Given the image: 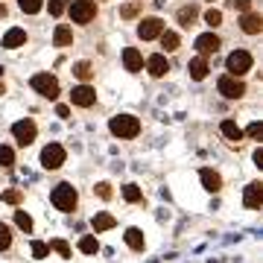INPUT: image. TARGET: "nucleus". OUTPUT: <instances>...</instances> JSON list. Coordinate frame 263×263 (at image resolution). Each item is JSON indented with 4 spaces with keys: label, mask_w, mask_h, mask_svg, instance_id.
Here are the masks:
<instances>
[{
    "label": "nucleus",
    "mask_w": 263,
    "mask_h": 263,
    "mask_svg": "<svg viewBox=\"0 0 263 263\" xmlns=\"http://www.w3.org/2000/svg\"><path fill=\"white\" fill-rule=\"evenodd\" d=\"M50 202H53L59 211L70 214V211L76 208V202H79V196H76V187H70V184H59V187L50 193Z\"/></svg>",
    "instance_id": "nucleus-1"
},
{
    "label": "nucleus",
    "mask_w": 263,
    "mask_h": 263,
    "mask_svg": "<svg viewBox=\"0 0 263 263\" xmlns=\"http://www.w3.org/2000/svg\"><path fill=\"white\" fill-rule=\"evenodd\" d=\"M141 132V120L132 117V114H120V117H111V135L117 138H138Z\"/></svg>",
    "instance_id": "nucleus-2"
},
{
    "label": "nucleus",
    "mask_w": 263,
    "mask_h": 263,
    "mask_svg": "<svg viewBox=\"0 0 263 263\" xmlns=\"http://www.w3.org/2000/svg\"><path fill=\"white\" fill-rule=\"evenodd\" d=\"M226 67H228V76H246L252 70V53H246V50H234L231 56L226 59Z\"/></svg>",
    "instance_id": "nucleus-3"
},
{
    "label": "nucleus",
    "mask_w": 263,
    "mask_h": 263,
    "mask_svg": "<svg viewBox=\"0 0 263 263\" xmlns=\"http://www.w3.org/2000/svg\"><path fill=\"white\" fill-rule=\"evenodd\" d=\"M32 88L41 97H47V100H56L59 97V79L53 73H35L32 76Z\"/></svg>",
    "instance_id": "nucleus-4"
},
{
    "label": "nucleus",
    "mask_w": 263,
    "mask_h": 263,
    "mask_svg": "<svg viewBox=\"0 0 263 263\" xmlns=\"http://www.w3.org/2000/svg\"><path fill=\"white\" fill-rule=\"evenodd\" d=\"M70 18H73V24H91L97 18V3L94 0H73Z\"/></svg>",
    "instance_id": "nucleus-5"
},
{
    "label": "nucleus",
    "mask_w": 263,
    "mask_h": 263,
    "mask_svg": "<svg viewBox=\"0 0 263 263\" xmlns=\"http://www.w3.org/2000/svg\"><path fill=\"white\" fill-rule=\"evenodd\" d=\"M65 164V146H59V143H50L41 149V167L44 170H59Z\"/></svg>",
    "instance_id": "nucleus-6"
},
{
    "label": "nucleus",
    "mask_w": 263,
    "mask_h": 263,
    "mask_svg": "<svg viewBox=\"0 0 263 263\" xmlns=\"http://www.w3.org/2000/svg\"><path fill=\"white\" fill-rule=\"evenodd\" d=\"M216 88H219V94L226 97V100H240V97L246 94V85L237 79V76H222L219 82H216Z\"/></svg>",
    "instance_id": "nucleus-7"
},
{
    "label": "nucleus",
    "mask_w": 263,
    "mask_h": 263,
    "mask_svg": "<svg viewBox=\"0 0 263 263\" xmlns=\"http://www.w3.org/2000/svg\"><path fill=\"white\" fill-rule=\"evenodd\" d=\"M12 135H15V141H18L21 146H29V143L35 141L38 129H35V123L32 120H18L15 126H12Z\"/></svg>",
    "instance_id": "nucleus-8"
},
{
    "label": "nucleus",
    "mask_w": 263,
    "mask_h": 263,
    "mask_svg": "<svg viewBox=\"0 0 263 263\" xmlns=\"http://www.w3.org/2000/svg\"><path fill=\"white\" fill-rule=\"evenodd\" d=\"M161 32H164V21L161 18H143L141 27H138V35H141L143 41H152V38H158Z\"/></svg>",
    "instance_id": "nucleus-9"
},
{
    "label": "nucleus",
    "mask_w": 263,
    "mask_h": 263,
    "mask_svg": "<svg viewBox=\"0 0 263 263\" xmlns=\"http://www.w3.org/2000/svg\"><path fill=\"white\" fill-rule=\"evenodd\" d=\"M70 103L79 105V108H88V105L97 103V91L88 88V85H79V88H73V94H70Z\"/></svg>",
    "instance_id": "nucleus-10"
},
{
    "label": "nucleus",
    "mask_w": 263,
    "mask_h": 263,
    "mask_svg": "<svg viewBox=\"0 0 263 263\" xmlns=\"http://www.w3.org/2000/svg\"><path fill=\"white\" fill-rule=\"evenodd\" d=\"M243 202H246V208H252V211H260V205H263V184H260V181H252V184L246 187Z\"/></svg>",
    "instance_id": "nucleus-11"
},
{
    "label": "nucleus",
    "mask_w": 263,
    "mask_h": 263,
    "mask_svg": "<svg viewBox=\"0 0 263 263\" xmlns=\"http://www.w3.org/2000/svg\"><path fill=\"white\" fill-rule=\"evenodd\" d=\"M196 50L202 53V56H211V53H216V50H219V35H214V32L199 35V38H196Z\"/></svg>",
    "instance_id": "nucleus-12"
},
{
    "label": "nucleus",
    "mask_w": 263,
    "mask_h": 263,
    "mask_svg": "<svg viewBox=\"0 0 263 263\" xmlns=\"http://www.w3.org/2000/svg\"><path fill=\"white\" fill-rule=\"evenodd\" d=\"M146 70H149L152 76H167V70H170V62H167V56H161V53H155V56H149L146 59Z\"/></svg>",
    "instance_id": "nucleus-13"
},
{
    "label": "nucleus",
    "mask_w": 263,
    "mask_h": 263,
    "mask_svg": "<svg viewBox=\"0 0 263 263\" xmlns=\"http://www.w3.org/2000/svg\"><path fill=\"white\" fill-rule=\"evenodd\" d=\"M240 29H243L246 35H257V32L263 29L260 15H254V12H246L243 18H240Z\"/></svg>",
    "instance_id": "nucleus-14"
},
{
    "label": "nucleus",
    "mask_w": 263,
    "mask_h": 263,
    "mask_svg": "<svg viewBox=\"0 0 263 263\" xmlns=\"http://www.w3.org/2000/svg\"><path fill=\"white\" fill-rule=\"evenodd\" d=\"M123 65H126L129 73H138V70L143 67V56L135 47H126V50H123Z\"/></svg>",
    "instance_id": "nucleus-15"
},
{
    "label": "nucleus",
    "mask_w": 263,
    "mask_h": 263,
    "mask_svg": "<svg viewBox=\"0 0 263 263\" xmlns=\"http://www.w3.org/2000/svg\"><path fill=\"white\" fill-rule=\"evenodd\" d=\"M24 41H27V32H24V29H21V27L9 29L6 35L0 38V44H3V47H6V50H15V47H21Z\"/></svg>",
    "instance_id": "nucleus-16"
},
{
    "label": "nucleus",
    "mask_w": 263,
    "mask_h": 263,
    "mask_svg": "<svg viewBox=\"0 0 263 263\" xmlns=\"http://www.w3.org/2000/svg\"><path fill=\"white\" fill-rule=\"evenodd\" d=\"M199 176H202V184H205V190H211V193H219V190H222V176H219V173H214V170L205 167Z\"/></svg>",
    "instance_id": "nucleus-17"
},
{
    "label": "nucleus",
    "mask_w": 263,
    "mask_h": 263,
    "mask_svg": "<svg viewBox=\"0 0 263 263\" xmlns=\"http://www.w3.org/2000/svg\"><path fill=\"white\" fill-rule=\"evenodd\" d=\"M70 41H73V29L65 27V24L56 27V32H53V44H56V47H67Z\"/></svg>",
    "instance_id": "nucleus-18"
},
{
    "label": "nucleus",
    "mask_w": 263,
    "mask_h": 263,
    "mask_svg": "<svg viewBox=\"0 0 263 263\" xmlns=\"http://www.w3.org/2000/svg\"><path fill=\"white\" fill-rule=\"evenodd\" d=\"M208 70H211V67H208L205 56H199V59H193V62H190V76H193L196 82H202V79H205Z\"/></svg>",
    "instance_id": "nucleus-19"
},
{
    "label": "nucleus",
    "mask_w": 263,
    "mask_h": 263,
    "mask_svg": "<svg viewBox=\"0 0 263 263\" xmlns=\"http://www.w3.org/2000/svg\"><path fill=\"white\" fill-rule=\"evenodd\" d=\"M91 226H94V231L100 234V231H108V228L117 226V219H114L111 214H97L94 219H91Z\"/></svg>",
    "instance_id": "nucleus-20"
},
{
    "label": "nucleus",
    "mask_w": 263,
    "mask_h": 263,
    "mask_svg": "<svg viewBox=\"0 0 263 263\" xmlns=\"http://www.w3.org/2000/svg\"><path fill=\"white\" fill-rule=\"evenodd\" d=\"M219 129H222V135H226L228 141H243V129H240V126H237L234 120H222V126H219Z\"/></svg>",
    "instance_id": "nucleus-21"
},
{
    "label": "nucleus",
    "mask_w": 263,
    "mask_h": 263,
    "mask_svg": "<svg viewBox=\"0 0 263 263\" xmlns=\"http://www.w3.org/2000/svg\"><path fill=\"white\" fill-rule=\"evenodd\" d=\"M126 243H129V249L141 252L143 243H146V240H143V231H141V228H129V231H126Z\"/></svg>",
    "instance_id": "nucleus-22"
},
{
    "label": "nucleus",
    "mask_w": 263,
    "mask_h": 263,
    "mask_svg": "<svg viewBox=\"0 0 263 263\" xmlns=\"http://www.w3.org/2000/svg\"><path fill=\"white\" fill-rule=\"evenodd\" d=\"M161 47L167 50V53H173V50H179V35L176 32H161Z\"/></svg>",
    "instance_id": "nucleus-23"
},
{
    "label": "nucleus",
    "mask_w": 263,
    "mask_h": 263,
    "mask_svg": "<svg viewBox=\"0 0 263 263\" xmlns=\"http://www.w3.org/2000/svg\"><path fill=\"white\" fill-rule=\"evenodd\" d=\"M196 15H199L196 6H184V9H179V24L181 27H190V24L196 21Z\"/></svg>",
    "instance_id": "nucleus-24"
},
{
    "label": "nucleus",
    "mask_w": 263,
    "mask_h": 263,
    "mask_svg": "<svg viewBox=\"0 0 263 263\" xmlns=\"http://www.w3.org/2000/svg\"><path fill=\"white\" fill-rule=\"evenodd\" d=\"M15 222H18V228L21 231H32V216L27 214V211H15Z\"/></svg>",
    "instance_id": "nucleus-25"
},
{
    "label": "nucleus",
    "mask_w": 263,
    "mask_h": 263,
    "mask_svg": "<svg viewBox=\"0 0 263 263\" xmlns=\"http://www.w3.org/2000/svg\"><path fill=\"white\" fill-rule=\"evenodd\" d=\"M79 252H85V254H97V252H100V243H97L94 237H82V240H79Z\"/></svg>",
    "instance_id": "nucleus-26"
},
{
    "label": "nucleus",
    "mask_w": 263,
    "mask_h": 263,
    "mask_svg": "<svg viewBox=\"0 0 263 263\" xmlns=\"http://www.w3.org/2000/svg\"><path fill=\"white\" fill-rule=\"evenodd\" d=\"M21 12H27V15H35L41 6H44V0H18Z\"/></svg>",
    "instance_id": "nucleus-27"
},
{
    "label": "nucleus",
    "mask_w": 263,
    "mask_h": 263,
    "mask_svg": "<svg viewBox=\"0 0 263 263\" xmlns=\"http://www.w3.org/2000/svg\"><path fill=\"white\" fill-rule=\"evenodd\" d=\"M9 246H12V231L6 222H0V252H6Z\"/></svg>",
    "instance_id": "nucleus-28"
},
{
    "label": "nucleus",
    "mask_w": 263,
    "mask_h": 263,
    "mask_svg": "<svg viewBox=\"0 0 263 263\" xmlns=\"http://www.w3.org/2000/svg\"><path fill=\"white\" fill-rule=\"evenodd\" d=\"M73 73L85 82V79H91V73H94V70H91V65H88V62H76V65H73Z\"/></svg>",
    "instance_id": "nucleus-29"
},
{
    "label": "nucleus",
    "mask_w": 263,
    "mask_h": 263,
    "mask_svg": "<svg viewBox=\"0 0 263 263\" xmlns=\"http://www.w3.org/2000/svg\"><path fill=\"white\" fill-rule=\"evenodd\" d=\"M123 196H126V202H141V187L138 184H126L123 187Z\"/></svg>",
    "instance_id": "nucleus-30"
},
{
    "label": "nucleus",
    "mask_w": 263,
    "mask_h": 263,
    "mask_svg": "<svg viewBox=\"0 0 263 263\" xmlns=\"http://www.w3.org/2000/svg\"><path fill=\"white\" fill-rule=\"evenodd\" d=\"M50 249H53V252H59L62 257H70V254H73V252H70V246H67L65 240H50Z\"/></svg>",
    "instance_id": "nucleus-31"
},
{
    "label": "nucleus",
    "mask_w": 263,
    "mask_h": 263,
    "mask_svg": "<svg viewBox=\"0 0 263 263\" xmlns=\"http://www.w3.org/2000/svg\"><path fill=\"white\" fill-rule=\"evenodd\" d=\"M0 164H3V167H12V164H15V152H12L9 146H3V143H0Z\"/></svg>",
    "instance_id": "nucleus-32"
},
{
    "label": "nucleus",
    "mask_w": 263,
    "mask_h": 263,
    "mask_svg": "<svg viewBox=\"0 0 263 263\" xmlns=\"http://www.w3.org/2000/svg\"><path fill=\"white\" fill-rule=\"evenodd\" d=\"M205 24H211V27H219V24H222V12H219V9H208V12H205Z\"/></svg>",
    "instance_id": "nucleus-33"
},
{
    "label": "nucleus",
    "mask_w": 263,
    "mask_h": 263,
    "mask_svg": "<svg viewBox=\"0 0 263 263\" xmlns=\"http://www.w3.org/2000/svg\"><path fill=\"white\" fill-rule=\"evenodd\" d=\"M32 254H35L38 260H44V257L50 254V246H47V243H41V240H35V243H32Z\"/></svg>",
    "instance_id": "nucleus-34"
},
{
    "label": "nucleus",
    "mask_w": 263,
    "mask_h": 263,
    "mask_svg": "<svg viewBox=\"0 0 263 263\" xmlns=\"http://www.w3.org/2000/svg\"><path fill=\"white\" fill-rule=\"evenodd\" d=\"M67 6H70L67 0H50V15H53V18H59V15L67 9Z\"/></svg>",
    "instance_id": "nucleus-35"
},
{
    "label": "nucleus",
    "mask_w": 263,
    "mask_h": 263,
    "mask_svg": "<svg viewBox=\"0 0 263 263\" xmlns=\"http://www.w3.org/2000/svg\"><path fill=\"white\" fill-rule=\"evenodd\" d=\"M21 199H24L21 190H6V193H3V202H6V205H18Z\"/></svg>",
    "instance_id": "nucleus-36"
},
{
    "label": "nucleus",
    "mask_w": 263,
    "mask_h": 263,
    "mask_svg": "<svg viewBox=\"0 0 263 263\" xmlns=\"http://www.w3.org/2000/svg\"><path fill=\"white\" fill-rule=\"evenodd\" d=\"M138 9H141V3L135 0V3H126V6H123L120 15H123V18H135V15H138Z\"/></svg>",
    "instance_id": "nucleus-37"
},
{
    "label": "nucleus",
    "mask_w": 263,
    "mask_h": 263,
    "mask_svg": "<svg viewBox=\"0 0 263 263\" xmlns=\"http://www.w3.org/2000/svg\"><path fill=\"white\" fill-rule=\"evenodd\" d=\"M97 196L100 199H111V184H105V181H100V184H97Z\"/></svg>",
    "instance_id": "nucleus-38"
},
{
    "label": "nucleus",
    "mask_w": 263,
    "mask_h": 263,
    "mask_svg": "<svg viewBox=\"0 0 263 263\" xmlns=\"http://www.w3.org/2000/svg\"><path fill=\"white\" fill-rule=\"evenodd\" d=\"M246 135H249V138H254V141H257V138H260V135H263L260 123H252V126H249V129H246Z\"/></svg>",
    "instance_id": "nucleus-39"
},
{
    "label": "nucleus",
    "mask_w": 263,
    "mask_h": 263,
    "mask_svg": "<svg viewBox=\"0 0 263 263\" xmlns=\"http://www.w3.org/2000/svg\"><path fill=\"white\" fill-rule=\"evenodd\" d=\"M234 6L240 12H249V9H252V0H234Z\"/></svg>",
    "instance_id": "nucleus-40"
},
{
    "label": "nucleus",
    "mask_w": 263,
    "mask_h": 263,
    "mask_svg": "<svg viewBox=\"0 0 263 263\" xmlns=\"http://www.w3.org/2000/svg\"><path fill=\"white\" fill-rule=\"evenodd\" d=\"M254 164L263 170V149H254Z\"/></svg>",
    "instance_id": "nucleus-41"
},
{
    "label": "nucleus",
    "mask_w": 263,
    "mask_h": 263,
    "mask_svg": "<svg viewBox=\"0 0 263 263\" xmlns=\"http://www.w3.org/2000/svg\"><path fill=\"white\" fill-rule=\"evenodd\" d=\"M56 114H59V117H67V114H70V108H67V105H59Z\"/></svg>",
    "instance_id": "nucleus-42"
},
{
    "label": "nucleus",
    "mask_w": 263,
    "mask_h": 263,
    "mask_svg": "<svg viewBox=\"0 0 263 263\" xmlns=\"http://www.w3.org/2000/svg\"><path fill=\"white\" fill-rule=\"evenodd\" d=\"M0 94H3V82H0Z\"/></svg>",
    "instance_id": "nucleus-43"
}]
</instances>
